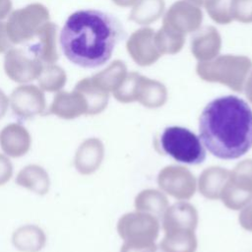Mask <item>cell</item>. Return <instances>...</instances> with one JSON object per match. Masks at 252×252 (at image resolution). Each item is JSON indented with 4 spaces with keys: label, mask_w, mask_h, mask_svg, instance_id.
<instances>
[{
    "label": "cell",
    "mask_w": 252,
    "mask_h": 252,
    "mask_svg": "<svg viewBox=\"0 0 252 252\" xmlns=\"http://www.w3.org/2000/svg\"><path fill=\"white\" fill-rule=\"evenodd\" d=\"M126 33L120 22L99 10H80L71 14L60 32L66 58L83 68H97L111 57Z\"/></svg>",
    "instance_id": "6da1fadb"
},
{
    "label": "cell",
    "mask_w": 252,
    "mask_h": 252,
    "mask_svg": "<svg viewBox=\"0 0 252 252\" xmlns=\"http://www.w3.org/2000/svg\"><path fill=\"white\" fill-rule=\"evenodd\" d=\"M199 138L207 150L222 159L238 158L252 148V110L240 97L215 98L199 119Z\"/></svg>",
    "instance_id": "7a4b0ae2"
},
{
    "label": "cell",
    "mask_w": 252,
    "mask_h": 252,
    "mask_svg": "<svg viewBox=\"0 0 252 252\" xmlns=\"http://www.w3.org/2000/svg\"><path fill=\"white\" fill-rule=\"evenodd\" d=\"M252 61L246 56L220 55L213 61L200 62L197 74L207 82L223 84L235 92H242Z\"/></svg>",
    "instance_id": "3957f363"
},
{
    "label": "cell",
    "mask_w": 252,
    "mask_h": 252,
    "mask_svg": "<svg viewBox=\"0 0 252 252\" xmlns=\"http://www.w3.org/2000/svg\"><path fill=\"white\" fill-rule=\"evenodd\" d=\"M113 95L120 102L139 101L147 107L156 108L164 104L167 93L159 82L132 72L126 75L120 86L113 92Z\"/></svg>",
    "instance_id": "277c9868"
},
{
    "label": "cell",
    "mask_w": 252,
    "mask_h": 252,
    "mask_svg": "<svg viewBox=\"0 0 252 252\" xmlns=\"http://www.w3.org/2000/svg\"><path fill=\"white\" fill-rule=\"evenodd\" d=\"M160 146L165 154L179 162L199 164L206 158L200 138L183 127L165 128L160 137Z\"/></svg>",
    "instance_id": "5b68a950"
},
{
    "label": "cell",
    "mask_w": 252,
    "mask_h": 252,
    "mask_svg": "<svg viewBox=\"0 0 252 252\" xmlns=\"http://www.w3.org/2000/svg\"><path fill=\"white\" fill-rule=\"evenodd\" d=\"M47 22V8L40 3H32L12 12L6 23V30L11 42L19 44L36 36L40 28Z\"/></svg>",
    "instance_id": "8992f818"
},
{
    "label": "cell",
    "mask_w": 252,
    "mask_h": 252,
    "mask_svg": "<svg viewBox=\"0 0 252 252\" xmlns=\"http://www.w3.org/2000/svg\"><path fill=\"white\" fill-rule=\"evenodd\" d=\"M117 231L124 242L135 245H154L158 236V218L145 212H133L122 216L117 223Z\"/></svg>",
    "instance_id": "52a82bcc"
},
{
    "label": "cell",
    "mask_w": 252,
    "mask_h": 252,
    "mask_svg": "<svg viewBox=\"0 0 252 252\" xmlns=\"http://www.w3.org/2000/svg\"><path fill=\"white\" fill-rule=\"evenodd\" d=\"M10 103L13 114L19 121H25L43 114L46 108L43 91L34 85L17 87L11 94Z\"/></svg>",
    "instance_id": "ba28073f"
},
{
    "label": "cell",
    "mask_w": 252,
    "mask_h": 252,
    "mask_svg": "<svg viewBox=\"0 0 252 252\" xmlns=\"http://www.w3.org/2000/svg\"><path fill=\"white\" fill-rule=\"evenodd\" d=\"M42 68L43 63L39 59L23 49L10 48L5 54V73L16 83L25 84L37 79Z\"/></svg>",
    "instance_id": "9c48e42d"
},
{
    "label": "cell",
    "mask_w": 252,
    "mask_h": 252,
    "mask_svg": "<svg viewBox=\"0 0 252 252\" xmlns=\"http://www.w3.org/2000/svg\"><path fill=\"white\" fill-rule=\"evenodd\" d=\"M161 190L175 199H190L196 191V179L189 169L180 165H168L162 168L158 176Z\"/></svg>",
    "instance_id": "30bf717a"
},
{
    "label": "cell",
    "mask_w": 252,
    "mask_h": 252,
    "mask_svg": "<svg viewBox=\"0 0 252 252\" xmlns=\"http://www.w3.org/2000/svg\"><path fill=\"white\" fill-rule=\"evenodd\" d=\"M201 10L194 4L181 0L174 3L163 18V27L184 35L187 32H195L202 22Z\"/></svg>",
    "instance_id": "8fae6325"
},
{
    "label": "cell",
    "mask_w": 252,
    "mask_h": 252,
    "mask_svg": "<svg viewBox=\"0 0 252 252\" xmlns=\"http://www.w3.org/2000/svg\"><path fill=\"white\" fill-rule=\"evenodd\" d=\"M127 50L134 61L142 66L153 64L161 55L155 44V32L150 28L136 31L127 41Z\"/></svg>",
    "instance_id": "7c38bea8"
},
{
    "label": "cell",
    "mask_w": 252,
    "mask_h": 252,
    "mask_svg": "<svg viewBox=\"0 0 252 252\" xmlns=\"http://www.w3.org/2000/svg\"><path fill=\"white\" fill-rule=\"evenodd\" d=\"M32 137L20 122H12L0 131V148L11 158H21L31 149Z\"/></svg>",
    "instance_id": "4fadbf2b"
},
{
    "label": "cell",
    "mask_w": 252,
    "mask_h": 252,
    "mask_svg": "<svg viewBox=\"0 0 252 252\" xmlns=\"http://www.w3.org/2000/svg\"><path fill=\"white\" fill-rule=\"evenodd\" d=\"M104 156V147L97 138L85 140L77 149L74 165L81 174L88 175L94 172L101 164Z\"/></svg>",
    "instance_id": "5bb4252c"
},
{
    "label": "cell",
    "mask_w": 252,
    "mask_h": 252,
    "mask_svg": "<svg viewBox=\"0 0 252 252\" xmlns=\"http://www.w3.org/2000/svg\"><path fill=\"white\" fill-rule=\"evenodd\" d=\"M198 224V213L187 202H178L167 208L162 216V228L166 231L177 229L195 230Z\"/></svg>",
    "instance_id": "9a60e30c"
},
{
    "label": "cell",
    "mask_w": 252,
    "mask_h": 252,
    "mask_svg": "<svg viewBox=\"0 0 252 252\" xmlns=\"http://www.w3.org/2000/svg\"><path fill=\"white\" fill-rule=\"evenodd\" d=\"M87 103L83 95L76 90L73 92H58L53 97L48 113L65 120L75 119L83 114L87 115Z\"/></svg>",
    "instance_id": "2e32d148"
},
{
    "label": "cell",
    "mask_w": 252,
    "mask_h": 252,
    "mask_svg": "<svg viewBox=\"0 0 252 252\" xmlns=\"http://www.w3.org/2000/svg\"><path fill=\"white\" fill-rule=\"evenodd\" d=\"M56 34L57 26L51 22L45 23L37 32L38 41L31 46L30 52L42 63H55L59 58L56 46Z\"/></svg>",
    "instance_id": "e0dca14e"
},
{
    "label": "cell",
    "mask_w": 252,
    "mask_h": 252,
    "mask_svg": "<svg viewBox=\"0 0 252 252\" xmlns=\"http://www.w3.org/2000/svg\"><path fill=\"white\" fill-rule=\"evenodd\" d=\"M220 49V36L213 27L198 31L191 40V50L194 56L202 61H210L218 55Z\"/></svg>",
    "instance_id": "ac0fdd59"
},
{
    "label": "cell",
    "mask_w": 252,
    "mask_h": 252,
    "mask_svg": "<svg viewBox=\"0 0 252 252\" xmlns=\"http://www.w3.org/2000/svg\"><path fill=\"white\" fill-rule=\"evenodd\" d=\"M74 90L78 91L87 103V115H95L104 110L109 93L100 88L93 78H85L77 83Z\"/></svg>",
    "instance_id": "d6986e66"
},
{
    "label": "cell",
    "mask_w": 252,
    "mask_h": 252,
    "mask_svg": "<svg viewBox=\"0 0 252 252\" xmlns=\"http://www.w3.org/2000/svg\"><path fill=\"white\" fill-rule=\"evenodd\" d=\"M12 242L19 251L39 252L45 246L46 235L39 226L25 224L14 231Z\"/></svg>",
    "instance_id": "ffe728a7"
},
{
    "label": "cell",
    "mask_w": 252,
    "mask_h": 252,
    "mask_svg": "<svg viewBox=\"0 0 252 252\" xmlns=\"http://www.w3.org/2000/svg\"><path fill=\"white\" fill-rule=\"evenodd\" d=\"M15 182L38 195H45L49 191L50 179L47 171L38 164H29L22 168L16 176Z\"/></svg>",
    "instance_id": "44dd1931"
},
{
    "label": "cell",
    "mask_w": 252,
    "mask_h": 252,
    "mask_svg": "<svg viewBox=\"0 0 252 252\" xmlns=\"http://www.w3.org/2000/svg\"><path fill=\"white\" fill-rule=\"evenodd\" d=\"M230 171L219 166L206 168L199 177L200 193L208 199H220V193L228 180Z\"/></svg>",
    "instance_id": "7402d4cb"
},
{
    "label": "cell",
    "mask_w": 252,
    "mask_h": 252,
    "mask_svg": "<svg viewBox=\"0 0 252 252\" xmlns=\"http://www.w3.org/2000/svg\"><path fill=\"white\" fill-rule=\"evenodd\" d=\"M159 246L164 252H195L197 238L194 231L189 229L166 231Z\"/></svg>",
    "instance_id": "603a6c76"
},
{
    "label": "cell",
    "mask_w": 252,
    "mask_h": 252,
    "mask_svg": "<svg viewBox=\"0 0 252 252\" xmlns=\"http://www.w3.org/2000/svg\"><path fill=\"white\" fill-rule=\"evenodd\" d=\"M135 208L137 211L149 213L156 218H160L168 208V201L161 192L155 189H147L137 195Z\"/></svg>",
    "instance_id": "cb8c5ba5"
},
{
    "label": "cell",
    "mask_w": 252,
    "mask_h": 252,
    "mask_svg": "<svg viewBox=\"0 0 252 252\" xmlns=\"http://www.w3.org/2000/svg\"><path fill=\"white\" fill-rule=\"evenodd\" d=\"M126 77V66L122 61L112 62L106 69L94 75L93 80L104 91L114 92Z\"/></svg>",
    "instance_id": "d4e9b609"
},
{
    "label": "cell",
    "mask_w": 252,
    "mask_h": 252,
    "mask_svg": "<svg viewBox=\"0 0 252 252\" xmlns=\"http://www.w3.org/2000/svg\"><path fill=\"white\" fill-rule=\"evenodd\" d=\"M38 85L42 91L55 93L61 91L67 81L65 71L54 64L43 66L38 78Z\"/></svg>",
    "instance_id": "484cf974"
},
{
    "label": "cell",
    "mask_w": 252,
    "mask_h": 252,
    "mask_svg": "<svg viewBox=\"0 0 252 252\" xmlns=\"http://www.w3.org/2000/svg\"><path fill=\"white\" fill-rule=\"evenodd\" d=\"M163 7L162 0H140L133 9L130 19L141 25L149 24L159 18Z\"/></svg>",
    "instance_id": "4316f807"
},
{
    "label": "cell",
    "mask_w": 252,
    "mask_h": 252,
    "mask_svg": "<svg viewBox=\"0 0 252 252\" xmlns=\"http://www.w3.org/2000/svg\"><path fill=\"white\" fill-rule=\"evenodd\" d=\"M155 44L160 54H174L182 48L184 35L176 33L162 26V28L155 33Z\"/></svg>",
    "instance_id": "83f0119b"
},
{
    "label": "cell",
    "mask_w": 252,
    "mask_h": 252,
    "mask_svg": "<svg viewBox=\"0 0 252 252\" xmlns=\"http://www.w3.org/2000/svg\"><path fill=\"white\" fill-rule=\"evenodd\" d=\"M228 182L237 189L252 194V159L239 162L230 171Z\"/></svg>",
    "instance_id": "f1b7e54d"
},
{
    "label": "cell",
    "mask_w": 252,
    "mask_h": 252,
    "mask_svg": "<svg viewBox=\"0 0 252 252\" xmlns=\"http://www.w3.org/2000/svg\"><path fill=\"white\" fill-rule=\"evenodd\" d=\"M220 198L228 209L240 210L251 201L252 194L237 189L236 187L231 185L227 180L220 193Z\"/></svg>",
    "instance_id": "f546056e"
},
{
    "label": "cell",
    "mask_w": 252,
    "mask_h": 252,
    "mask_svg": "<svg viewBox=\"0 0 252 252\" xmlns=\"http://www.w3.org/2000/svg\"><path fill=\"white\" fill-rule=\"evenodd\" d=\"M206 9L211 18L219 24H228L232 21L230 14V0H210Z\"/></svg>",
    "instance_id": "4dcf8cb0"
},
{
    "label": "cell",
    "mask_w": 252,
    "mask_h": 252,
    "mask_svg": "<svg viewBox=\"0 0 252 252\" xmlns=\"http://www.w3.org/2000/svg\"><path fill=\"white\" fill-rule=\"evenodd\" d=\"M230 14L232 20L252 22V0H230Z\"/></svg>",
    "instance_id": "1f68e13d"
},
{
    "label": "cell",
    "mask_w": 252,
    "mask_h": 252,
    "mask_svg": "<svg viewBox=\"0 0 252 252\" xmlns=\"http://www.w3.org/2000/svg\"><path fill=\"white\" fill-rule=\"evenodd\" d=\"M13 175V164L3 154H0V186L6 184Z\"/></svg>",
    "instance_id": "d6a6232c"
},
{
    "label": "cell",
    "mask_w": 252,
    "mask_h": 252,
    "mask_svg": "<svg viewBox=\"0 0 252 252\" xmlns=\"http://www.w3.org/2000/svg\"><path fill=\"white\" fill-rule=\"evenodd\" d=\"M238 220L244 229L252 231V199L244 208H242Z\"/></svg>",
    "instance_id": "836d02e7"
},
{
    "label": "cell",
    "mask_w": 252,
    "mask_h": 252,
    "mask_svg": "<svg viewBox=\"0 0 252 252\" xmlns=\"http://www.w3.org/2000/svg\"><path fill=\"white\" fill-rule=\"evenodd\" d=\"M157 245H135L128 242H124L120 252H155Z\"/></svg>",
    "instance_id": "e575fe53"
},
{
    "label": "cell",
    "mask_w": 252,
    "mask_h": 252,
    "mask_svg": "<svg viewBox=\"0 0 252 252\" xmlns=\"http://www.w3.org/2000/svg\"><path fill=\"white\" fill-rule=\"evenodd\" d=\"M13 43L11 42L7 30H6V24L0 22V53L7 52L11 47Z\"/></svg>",
    "instance_id": "d590c367"
},
{
    "label": "cell",
    "mask_w": 252,
    "mask_h": 252,
    "mask_svg": "<svg viewBox=\"0 0 252 252\" xmlns=\"http://www.w3.org/2000/svg\"><path fill=\"white\" fill-rule=\"evenodd\" d=\"M11 0H0V20L6 18L12 10Z\"/></svg>",
    "instance_id": "8d00e7d4"
},
{
    "label": "cell",
    "mask_w": 252,
    "mask_h": 252,
    "mask_svg": "<svg viewBox=\"0 0 252 252\" xmlns=\"http://www.w3.org/2000/svg\"><path fill=\"white\" fill-rule=\"evenodd\" d=\"M9 103H10V99L5 94V93L2 90H0V119L6 114Z\"/></svg>",
    "instance_id": "74e56055"
},
{
    "label": "cell",
    "mask_w": 252,
    "mask_h": 252,
    "mask_svg": "<svg viewBox=\"0 0 252 252\" xmlns=\"http://www.w3.org/2000/svg\"><path fill=\"white\" fill-rule=\"evenodd\" d=\"M243 89L245 91V94L247 98L252 102V73L250 74L248 79L245 81Z\"/></svg>",
    "instance_id": "f35d334b"
},
{
    "label": "cell",
    "mask_w": 252,
    "mask_h": 252,
    "mask_svg": "<svg viewBox=\"0 0 252 252\" xmlns=\"http://www.w3.org/2000/svg\"><path fill=\"white\" fill-rule=\"evenodd\" d=\"M189 1H191L192 3H194L196 5H205L210 0H189Z\"/></svg>",
    "instance_id": "ab89813d"
}]
</instances>
